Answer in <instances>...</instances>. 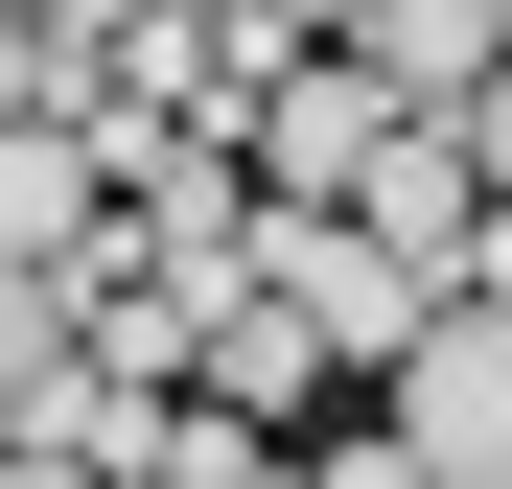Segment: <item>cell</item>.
<instances>
[{
  "label": "cell",
  "instance_id": "cell-1",
  "mask_svg": "<svg viewBox=\"0 0 512 489\" xmlns=\"http://www.w3.org/2000/svg\"><path fill=\"white\" fill-rule=\"evenodd\" d=\"M396 443L419 489H512V280H443L396 326Z\"/></svg>",
  "mask_w": 512,
  "mask_h": 489
},
{
  "label": "cell",
  "instance_id": "cell-2",
  "mask_svg": "<svg viewBox=\"0 0 512 489\" xmlns=\"http://www.w3.org/2000/svg\"><path fill=\"white\" fill-rule=\"evenodd\" d=\"M350 233H373L419 303H443V280H512V210H489V163H466L443 117H396V140L350 163Z\"/></svg>",
  "mask_w": 512,
  "mask_h": 489
},
{
  "label": "cell",
  "instance_id": "cell-10",
  "mask_svg": "<svg viewBox=\"0 0 512 489\" xmlns=\"http://www.w3.org/2000/svg\"><path fill=\"white\" fill-rule=\"evenodd\" d=\"M0 489H117L94 443H47V420H0Z\"/></svg>",
  "mask_w": 512,
  "mask_h": 489
},
{
  "label": "cell",
  "instance_id": "cell-8",
  "mask_svg": "<svg viewBox=\"0 0 512 489\" xmlns=\"http://www.w3.org/2000/svg\"><path fill=\"white\" fill-rule=\"evenodd\" d=\"M303 303H210V396H233V420H303Z\"/></svg>",
  "mask_w": 512,
  "mask_h": 489
},
{
  "label": "cell",
  "instance_id": "cell-12",
  "mask_svg": "<svg viewBox=\"0 0 512 489\" xmlns=\"http://www.w3.org/2000/svg\"><path fill=\"white\" fill-rule=\"evenodd\" d=\"M256 47H350V0H256Z\"/></svg>",
  "mask_w": 512,
  "mask_h": 489
},
{
  "label": "cell",
  "instance_id": "cell-9",
  "mask_svg": "<svg viewBox=\"0 0 512 489\" xmlns=\"http://www.w3.org/2000/svg\"><path fill=\"white\" fill-rule=\"evenodd\" d=\"M443 140H466V163H489V210H512V47H489V70H466V117H443Z\"/></svg>",
  "mask_w": 512,
  "mask_h": 489
},
{
  "label": "cell",
  "instance_id": "cell-11",
  "mask_svg": "<svg viewBox=\"0 0 512 489\" xmlns=\"http://www.w3.org/2000/svg\"><path fill=\"white\" fill-rule=\"evenodd\" d=\"M303 489H419V443H396V420H373V443H326V466H303Z\"/></svg>",
  "mask_w": 512,
  "mask_h": 489
},
{
  "label": "cell",
  "instance_id": "cell-3",
  "mask_svg": "<svg viewBox=\"0 0 512 489\" xmlns=\"http://www.w3.org/2000/svg\"><path fill=\"white\" fill-rule=\"evenodd\" d=\"M256 303H303V350H326V373H396V326H419V280L373 257L350 210H256Z\"/></svg>",
  "mask_w": 512,
  "mask_h": 489
},
{
  "label": "cell",
  "instance_id": "cell-7",
  "mask_svg": "<svg viewBox=\"0 0 512 489\" xmlns=\"http://www.w3.org/2000/svg\"><path fill=\"white\" fill-rule=\"evenodd\" d=\"M0 420H70V280L0 257Z\"/></svg>",
  "mask_w": 512,
  "mask_h": 489
},
{
  "label": "cell",
  "instance_id": "cell-6",
  "mask_svg": "<svg viewBox=\"0 0 512 489\" xmlns=\"http://www.w3.org/2000/svg\"><path fill=\"white\" fill-rule=\"evenodd\" d=\"M489 47H512V0H350V70H373L396 117H466Z\"/></svg>",
  "mask_w": 512,
  "mask_h": 489
},
{
  "label": "cell",
  "instance_id": "cell-4",
  "mask_svg": "<svg viewBox=\"0 0 512 489\" xmlns=\"http://www.w3.org/2000/svg\"><path fill=\"white\" fill-rule=\"evenodd\" d=\"M373 140H396V94H373L350 47H280V70H256V163H280L303 210H350V163H373Z\"/></svg>",
  "mask_w": 512,
  "mask_h": 489
},
{
  "label": "cell",
  "instance_id": "cell-5",
  "mask_svg": "<svg viewBox=\"0 0 512 489\" xmlns=\"http://www.w3.org/2000/svg\"><path fill=\"white\" fill-rule=\"evenodd\" d=\"M94 187H117V163H94V117H70V94H47V117H0V257L117 280V257H94Z\"/></svg>",
  "mask_w": 512,
  "mask_h": 489
}]
</instances>
